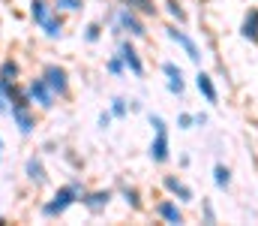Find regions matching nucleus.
I'll return each instance as SVG.
<instances>
[{
    "instance_id": "f257e3e1",
    "label": "nucleus",
    "mask_w": 258,
    "mask_h": 226,
    "mask_svg": "<svg viewBox=\"0 0 258 226\" xmlns=\"http://www.w3.org/2000/svg\"><path fill=\"white\" fill-rule=\"evenodd\" d=\"M81 190H78V184H66V187H60L57 193H54V199L45 205V217H54V214H63L66 208L75 202V196H78Z\"/></svg>"
},
{
    "instance_id": "f03ea898",
    "label": "nucleus",
    "mask_w": 258,
    "mask_h": 226,
    "mask_svg": "<svg viewBox=\"0 0 258 226\" xmlns=\"http://www.w3.org/2000/svg\"><path fill=\"white\" fill-rule=\"evenodd\" d=\"M150 124L156 127V142L150 145V157H153L156 163H165V160H168V136H165V124H162L159 115H153Z\"/></svg>"
},
{
    "instance_id": "7ed1b4c3",
    "label": "nucleus",
    "mask_w": 258,
    "mask_h": 226,
    "mask_svg": "<svg viewBox=\"0 0 258 226\" xmlns=\"http://www.w3.org/2000/svg\"><path fill=\"white\" fill-rule=\"evenodd\" d=\"M30 12H33V18L45 27V33H48V36H57V33H60V21H54V18H51V12H48V3H45V0H33V3H30Z\"/></svg>"
},
{
    "instance_id": "20e7f679",
    "label": "nucleus",
    "mask_w": 258,
    "mask_h": 226,
    "mask_svg": "<svg viewBox=\"0 0 258 226\" xmlns=\"http://www.w3.org/2000/svg\"><path fill=\"white\" fill-rule=\"evenodd\" d=\"M30 97H36L42 106H51V103H54V91L45 84V78H36V81L30 84Z\"/></svg>"
},
{
    "instance_id": "39448f33",
    "label": "nucleus",
    "mask_w": 258,
    "mask_h": 226,
    "mask_svg": "<svg viewBox=\"0 0 258 226\" xmlns=\"http://www.w3.org/2000/svg\"><path fill=\"white\" fill-rule=\"evenodd\" d=\"M45 84H48L51 91L63 94L66 91V70H60V67H48V70H45Z\"/></svg>"
},
{
    "instance_id": "423d86ee",
    "label": "nucleus",
    "mask_w": 258,
    "mask_h": 226,
    "mask_svg": "<svg viewBox=\"0 0 258 226\" xmlns=\"http://www.w3.org/2000/svg\"><path fill=\"white\" fill-rule=\"evenodd\" d=\"M198 91H201V94H204V100H207V103H216V100H219V94H216V87H213V81H210V75H198Z\"/></svg>"
},
{
    "instance_id": "0eeeda50",
    "label": "nucleus",
    "mask_w": 258,
    "mask_h": 226,
    "mask_svg": "<svg viewBox=\"0 0 258 226\" xmlns=\"http://www.w3.org/2000/svg\"><path fill=\"white\" fill-rule=\"evenodd\" d=\"M120 55H123L126 67H129V70H132L135 75L144 73V67H141V61H138V55H135V49H132V46H123V49H120Z\"/></svg>"
},
{
    "instance_id": "6e6552de",
    "label": "nucleus",
    "mask_w": 258,
    "mask_h": 226,
    "mask_svg": "<svg viewBox=\"0 0 258 226\" xmlns=\"http://www.w3.org/2000/svg\"><path fill=\"white\" fill-rule=\"evenodd\" d=\"M12 118L18 121V130H21V133H30V130H33V118L24 112V106H15V109H12Z\"/></svg>"
},
{
    "instance_id": "1a4fd4ad",
    "label": "nucleus",
    "mask_w": 258,
    "mask_h": 226,
    "mask_svg": "<svg viewBox=\"0 0 258 226\" xmlns=\"http://www.w3.org/2000/svg\"><path fill=\"white\" fill-rule=\"evenodd\" d=\"M171 36H174V39H177V42H180V46L186 49V55H189L192 61H198V58H201V55H198V46H195V42L189 39V36H186V33H180V30L174 27V30H171Z\"/></svg>"
},
{
    "instance_id": "9d476101",
    "label": "nucleus",
    "mask_w": 258,
    "mask_h": 226,
    "mask_svg": "<svg viewBox=\"0 0 258 226\" xmlns=\"http://www.w3.org/2000/svg\"><path fill=\"white\" fill-rule=\"evenodd\" d=\"M243 36L258 39V9H252V12L246 15V21H243Z\"/></svg>"
},
{
    "instance_id": "9b49d317",
    "label": "nucleus",
    "mask_w": 258,
    "mask_h": 226,
    "mask_svg": "<svg viewBox=\"0 0 258 226\" xmlns=\"http://www.w3.org/2000/svg\"><path fill=\"white\" fill-rule=\"evenodd\" d=\"M120 21H123V27H129V30H132L135 36H141V33H144V24H141V21H138V18L132 15V12H126V9L120 12Z\"/></svg>"
},
{
    "instance_id": "f8f14e48",
    "label": "nucleus",
    "mask_w": 258,
    "mask_h": 226,
    "mask_svg": "<svg viewBox=\"0 0 258 226\" xmlns=\"http://www.w3.org/2000/svg\"><path fill=\"white\" fill-rule=\"evenodd\" d=\"M156 211H159L168 223H180V211H177V205H174V202H162Z\"/></svg>"
},
{
    "instance_id": "ddd939ff",
    "label": "nucleus",
    "mask_w": 258,
    "mask_h": 226,
    "mask_svg": "<svg viewBox=\"0 0 258 226\" xmlns=\"http://www.w3.org/2000/svg\"><path fill=\"white\" fill-rule=\"evenodd\" d=\"M165 73H168V78H171V91H183V81H180V70L174 67V64H165Z\"/></svg>"
},
{
    "instance_id": "4468645a",
    "label": "nucleus",
    "mask_w": 258,
    "mask_h": 226,
    "mask_svg": "<svg viewBox=\"0 0 258 226\" xmlns=\"http://www.w3.org/2000/svg\"><path fill=\"white\" fill-rule=\"evenodd\" d=\"M165 184H168V190H174V193H177L180 199H192V193H189V187H183L180 181H174V178H168Z\"/></svg>"
},
{
    "instance_id": "2eb2a0df",
    "label": "nucleus",
    "mask_w": 258,
    "mask_h": 226,
    "mask_svg": "<svg viewBox=\"0 0 258 226\" xmlns=\"http://www.w3.org/2000/svg\"><path fill=\"white\" fill-rule=\"evenodd\" d=\"M213 175H216V187H225V184H228V169H225V166H216Z\"/></svg>"
},
{
    "instance_id": "dca6fc26",
    "label": "nucleus",
    "mask_w": 258,
    "mask_h": 226,
    "mask_svg": "<svg viewBox=\"0 0 258 226\" xmlns=\"http://www.w3.org/2000/svg\"><path fill=\"white\" fill-rule=\"evenodd\" d=\"M27 172H30V178H36V181H42V178H45V175H42V166H39L36 160H30V163H27Z\"/></svg>"
},
{
    "instance_id": "f3484780",
    "label": "nucleus",
    "mask_w": 258,
    "mask_h": 226,
    "mask_svg": "<svg viewBox=\"0 0 258 226\" xmlns=\"http://www.w3.org/2000/svg\"><path fill=\"white\" fill-rule=\"evenodd\" d=\"M105 202H108V193H96V196H90V199H87V205H90V208H99V205H105Z\"/></svg>"
},
{
    "instance_id": "a211bd4d",
    "label": "nucleus",
    "mask_w": 258,
    "mask_h": 226,
    "mask_svg": "<svg viewBox=\"0 0 258 226\" xmlns=\"http://www.w3.org/2000/svg\"><path fill=\"white\" fill-rule=\"evenodd\" d=\"M129 3H135V6H138L141 12H147V15L153 12V3H150V0H129Z\"/></svg>"
},
{
    "instance_id": "6ab92c4d",
    "label": "nucleus",
    "mask_w": 258,
    "mask_h": 226,
    "mask_svg": "<svg viewBox=\"0 0 258 226\" xmlns=\"http://www.w3.org/2000/svg\"><path fill=\"white\" fill-rule=\"evenodd\" d=\"M114 115L120 118V115H126V106H123V100H114Z\"/></svg>"
},
{
    "instance_id": "aec40b11",
    "label": "nucleus",
    "mask_w": 258,
    "mask_h": 226,
    "mask_svg": "<svg viewBox=\"0 0 258 226\" xmlns=\"http://www.w3.org/2000/svg\"><path fill=\"white\" fill-rule=\"evenodd\" d=\"M96 36H99V27H96V24H90V27H87V39H90V42H93V39H96Z\"/></svg>"
},
{
    "instance_id": "412c9836",
    "label": "nucleus",
    "mask_w": 258,
    "mask_h": 226,
    "mask_svg": "<svg viewBox=\"0 0 258 226\" xmlns=\"http://www.w3.org/2000/svg\"><path fill=\"white\" fill-rule=\"evenodd\" d=\"M57 3H63L66 9H78L81 6V0H57Z\"/></svg>"
},
{
    "instance_id": "4be33fe9",
    "label": "nucleus",
    "mask_w": 258,
    "mask_h": 226,
    "mask_svg": "<svg viewBox=\"0 0 258 226\" xmlns=\"http://www.w3.org/2000/svg\"><path fill=\"white\" fill-rule=\"evenodd\" d=\"M168 9H171V15H177V18H183V9H177V3H174V0L168 3Z\"/></svg>"
},
{
    "instance_id": "5701e85b",
    "label": "nucleus",
    "mask_w": 258,
    "mask_h": 226,
    "mask_svg": "<svg viewBox=\"0 0 258 226\" xmlns=\"http://www.w3.org/2000/svg\"><path fill=\"white\" fill-rule=\"evenodd\" d=\"M108 70L111 73H120V61H108Z\"/></svg>"
}]
</instances>
